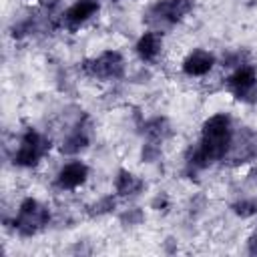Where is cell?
Masks as SVG:
<instances>
[{"label":"cell","instance_id":"obj_18","mask_svg":"<svg viewBox=\"0 0 257 257\" xmlns=\"http://www.w3.org/2000/svg\"><path fill=\"white\" fill-rule=\"evenodd\" d=\"M56 2H58V0H40V4H42V6L46 8V10H50V8H52V6L56 4Z\"/></svg>","mask_w":257,"mask_h":257},{"label":"cell","instance_id":"obj_17","mask_svg":"<svg viewBox=\"0 0 257 257\" xmlns=\"http://www.w3.org/2000/svg\"><path fill=\"white\" fill-rule=\"evenodd\" d=\"M247 253L249 255H257V233H251L247 237Z\"/></svg>","mask_w":257,"mask_h":257},{"label":"cell","instance_id":"obj_10","mask_svg":"<svg viewBox=\"0 0 257 257\" xmlns=\"http://www.w3.org/2000/svg\"><path fill=\"white\" fill-rule=\"evenodd\" d=\"M90 145V124L86 118L78 120L62 139L60 143V153L68 155V157H76L82 151H86Z\"/></svg>","mask_w":257,"mask_h":257},{"label":"cell","instance_id":"obj_14","mask_svg":"<svg viewBox=\"0 0 257 257\" xmlns=\"http://www.w3.org/2000/svg\"><path fill=\"white\" fill-rule=\"evenodd\" d=\"M116 199H118V197H116L114 193L100 197L98 201H94V203H90V205L86 207V215H88V217H102V215L112 213L114 207H116Z\"/></svg>","mask_w":257,"mask_h":257},{"label":"cell","instance_id":"obj_2","mask_svg":"<svg viewBox=\"0 0 257 257\" xmlns=\"http://www.w3.org/2000/svg\"><path fill=\"white\" fill-rule=\"evenodd\" d=\"M50 221H52V213L48 205H44L34 197H24L18 203V209L10 225H12V231L20 237H34L42 233L50 225Z\"/></svg>","mask_w":257,"mask_h":257},{"label":"cell","instance_id":"obj_11","mask_svg":"<svg viewBox=\"0 0 257 257\" xmlns=\"http://www.w3.org/2000/svg\"><path fill=\"white\" fill-rule=\"evenodd\" d=\"M163 44H165L163 32L149 28V30H145V32L137 38V42H135V54L139 56L141 62L151 64V62H155V60L161 56Z\"/></svg>","mask_w":257,"mask_h":257},{"label":"cell","instance_id":"obj_8","mask_svg":"<svg viewBox=\"0 0 257 257\" xmlns=\"http://www.w3.org/2000/svg\"><path fill=\"white\" fill-rule=\"evenodd\" d=\"M98 12H100V2L98 0H74L60 14V24L66 30H78L80 26L90 22Z\"/></svg>","mask_w":257,"mask_h":257},{"label":"cell","instance_id":"obj_7","mask_svg":"<svg viewBox=\"0 0 257 257\" xmlns=\"http://www.w3.org/2000/svg\"><path fill=\"white\" fill-rule=\"evenodd\" d=\"M88 177H90V167L84 161H80V159H70L68 163H64L56 171V175H54V189H58L62 193L64 191L66 193L68 191H76V189L86 185Z\"/></svg>","mask_w":257,"mask_h":257},{"label":"cell","instance_id":"obj_6","mask_svg":"<svg viewBox=\"0 0 257 257\" xmlns=\"http://www.w3.org/2000/svg\"><path fill=\"white\" fill-rule=\"evenodd\" d=\"M225 88L233 98L241 102H255L257 100V68L249 62H243L231 68V72L225 78Z\"/></svg>","mask_w":257,"mask_h":257},{"label":"cell","instance_id":"obj_12","mask_svg":"<svg viewBox=\"0 0 257 257\" xmlns=\"http://www.w3.org/2000/svg\"><path fill=\"white\" fill-rule=\"evenodd\" d=\"M147 189L145 179H141L139 175H135L128 169H118L112 181V191L118 199H133L139 197L143 191Z\"/></svg>","mask_w":257,"mask_h":257},{"label":"cell","instance_id":"obj_4","mask_svg":"<svg viewBox=\"0 0 257 257\" xmlns=\"http://www.w3.org/2000/svg\"><path fill=\"white\" fill-rule=\"evenodd\" d=\"M80 70L86 78L92 80H100V82H110V80H118L124 76L126 72V62L124 56L118 50H102L96 56L84 58L80 62Z\"/></svg>","mask_w":257,"mask_h":257},{"label":"cell","instance_id":"obj_3","mask_svg":"<svg viewBox=\"0 0 257 257\" xmlns=\"http://www.w3.org/2000/svg\"><path fill=\"white\" fill-rule=\"evenodd\" d=\"M193 8L195 0H157L147 8L143 16L149 28L161 32L163 28H171L183 22L193 12Z\"/></svg>","mask_w":257,"mask_h":257},{"label":"cell","instance_id":"obj_15","mask_svg":"<svg viewBox=\"0 0 257 257\" xmlns=\"http://www.w3.org/2000/svg\"><path fill=\"white\" fill-rule=\"evenodd\" d=\"M163 155V143H157V141H149L145 139L143 143V149H141V161L143 163H157Z\"/></svg>","mask_w":257,"mask_h":257},{"label":"cell","instance_id":"obj_13","mask_svg":"<svg viewBox=\"0 0 257 257\" xmlns=\"http://www.w3.org/2000/svg\"><path fill=\"white\" fill-rule=\"evenodd\" d=\"M143 135L149 141L165 143L171 137V122L165 116H153L143 122Z\"/></svg>","mask_w":257,"mask_h":257},{"label":"cell","instance_id":"obj_1","mask_svg":"<svg viewBox=\"0 0 257 257\" xmlns=\"http://www.w3.org/2000/svg\"><path fill=\"white\" fill-rule=\"evenodd\" d=\"M235 133L237 131H235L233 118L227 112H215L209 118H205L201 124L199 143L187 153V159H185L187 171L199 173L213 167L219 161H225L231 151Z\"/></svg>","mask_w":257,"mask_h":257},{"label":"cell","instance_id":"obj_9","mask_svg":"<svg viewBox=\"0 0 257 257\" xmlns=\"http://www.w3.org/2000/svg\"><path fill=\"white\" fill-rule=\"evenodd\" d=\"M215 64H217V58H215V54L211 50L193 48L181 60V72L187 78H203L215 68Z\"/></svg>","mask_w":257,"mask_h":257},{"label":"cell","instance_id":"obj_16","mask_svg":"<svg viewBox=\"0 0 257 257\" xmlns=\"http://www.w3.org/2000/svg\"><path fill=\"white\" fill-rule=\"evenodd\" d=\"M231 211L241 219H251L257 215V201L253 199H239L231 205Z\"/></svg>","mask_w":257,"mask_h":257},{"label":"cell","instance_id":"obj_5","mask_svg":"<svg viewBox=\"0 0 257 257\" xmlns=\"http://www.w3.org/2000/svg\"><path fill=\"white\" fill-rule=\"evenodd\" d=\"M50 151V141L36 128H26L12 153V165L18 169H34Z\"/></svg>","mask_w":257,"mask_h":257}]
</instances>
